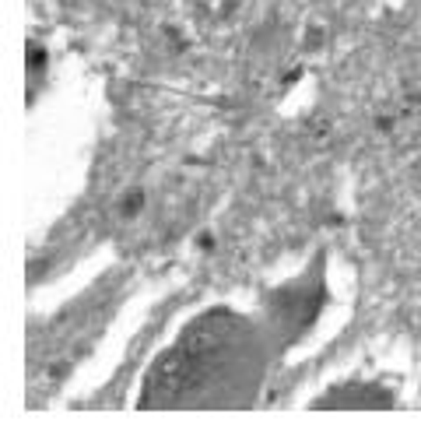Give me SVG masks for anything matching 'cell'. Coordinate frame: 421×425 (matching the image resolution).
<instances>
[{
  "instance_id": "obj_1",
  "label": "cell",
  "mask_w": 421,
  "mask_h": 425,
  "mask_svg": "<svg viewBox=\"0 0 421 425\" xmlns=\"http://www.w3.org/2000/svg\"><path fill=\"white\" fill-rule=\"evenodd\" d=\"M141 207V193H134V197H127V204H123V211L127 215H134V211Z\"/></svg>"
}]
</instances>
